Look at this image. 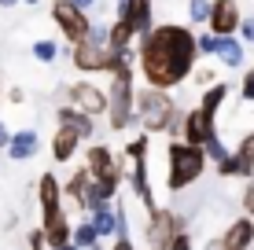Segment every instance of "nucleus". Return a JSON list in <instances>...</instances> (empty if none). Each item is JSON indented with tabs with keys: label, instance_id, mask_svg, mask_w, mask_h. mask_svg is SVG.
<instances>
[{
	"label": "nucleus",
	"instance_id": "obj_27",
	"mask_svg": "<svg viewBox=\"0 0 254 250\" xmlns=\"http://www.w3.org/2000/svg\"><path fill=\"white\" fill-rule=\"evenodd\" d=\"M188 15H191V22H206V15H210V0H191V4H188Z\"/></svg>",
	"mask_w": 254,
	"mask_h": 250
},
{
	"label": "nucleus",
	"instance_id": "obj_5",
	"mask_svg": "<svg viewBox=\"0 0 254 250\" xmlns=\"http://www.w3.org/2000/svg\"><path fill=\"white\" fill-rule=\"evenodd\" d=\"M166 162H170V180H166L170 192H185V188H191L199 177H203V169H206L203 148H191V144H181V140L170 144Z\"/></svg>",
	"mask_w": 254,
	"mask_h": 250
},
{
	"label": "nucleus",
	"instance_id": "obj_8",
	"mask_svg": "<svg viewBox=\"0 0 254 250\" xmlns=\"http://www.w3.org/2000/svg\"><path fill=\"white\" fill-rule=\"evenodd\" d=\"M126 158L133 162V192L136 199L147 206V213L155 210V192H151V180H147V133H140L136 140H129Z\"/></svg>",
	"mask_w": 254,
	"mask_h": 250
},
{
	"label": "nucleus",
	"instance_id": "obj_11",
	"mask_svg": "<svg viewBox=\"0 0 254 250\" xmlns=\"http://www.w3.org/2000/svg\"><path fill=\"white\" fill-rule=\"evenodd\" d=\"M85 173L92 180H107V177H122V158H115V151L103 148V144H92L89 154H85Z\"/></svg>",
	"mask_w": 254,
	"mask_h": 250
},
{
	"label": "nucleus",
	"instance_id": "obj_22",
	"mask_svg": "<svg viewBox=\"0 0 254 250\" xmlns=\"http://www.w3.org/2000/svg\"><path fill=\"white\" fill-rule=\"evenodd\" d=\"M74 151H77V136L66 133V129H59V133L52 136V158H56V162H70Z\"/></svg>",
	"mask_w": 254,
	"mask_h": 250
},
{
	"label": "nucleus",
	"instance_id": "obj_35",
	"mask_svg": "<svg viewBox=\"0 0 254 250\" xmlns=\"http://www.w3.org/2000/svg\"><path fill=\"white\" fill-rule=\"evenodd\" d=\"M203 250H225V247H221V239H206V247H203Z\"/></svg>",
	"mask_w": 254,
	"mask_h": 250
},
{
	"label": "nucleus",
	"instance_id": "obj_13",
	"mask_svg": "<svg viewBox=\"0 0 254 250\" xmlns=\"http://www.w3.org/2000/svg\"><path fill=\"white\" fill-rule=\"evenodd\" d=\"M214 133H217L214 122H210L206 114H199V107H195V110H185V114H181V144L203 148V144H206Z\"/></svg>",
	"mask_w": 254,
	"mask_h": 250
},
{
	"label": "nucleus",
	"instance_id": "obj_34",
	"mask_svg": "<svg viewBox=\"0 0 254 250\" xmlns=\"http://www.w3.org/2000/svg\"><path fill=\"white\" fill-rule=\"evenodd\" d=\"M7 100H11V103H22L26 92H22V89H11V92H7Z\"/></svg>",
	"mask_w": 254,
	"mask_h": 250
},
{
	"label": "nucleus",
	"instance_id": "obj_26",
	"mask_svg": "<svg viewBox=\"0 0 254 250\" xmlns=\"http://www.w3.org/2000/svg\"><path fill=\"white\" fill-rule=\"evenodd\" d=\"M56 55H59L56 41H37V45H33V59H37V63H52Z\"/></svg>",
	"mask_w": 254,
	"mask_h": 250
},
{
	"label": "nucleus",
	"instance_id": "obj_15",
	"mask_svg": "<svg viewBox=\"0 0 254 250\" xmlns=\"http://www.w3.org/2000/svg\"><path fill=\"white\" fill-rule=\"evenodd\" d=\"M63 192H66L77 206H81V210H96V206H100V199H96V188H92V177L85 173V169H77V173L66 180Z\"/></svg>",
	"mask_w": 254,
	"mask_h": 250
},
{
	"label": "nucleus",
	"instance_id": "obj_33",
	"mask_svg": "<svg viewBox=\"0 0 254 250\" xmlns=\"http://www.w3.org/2000/svg\"><path fill=\"white\" fill-rule=\"evenodd\" d=\"M7 140H11V133H7V125H4V122H0V151H4V148H7Z\"/></svg>",
	"mask_w": 254,
	"mask_h": 250
},
{
	"label": "nucleus",
	"instance_id": "obj_17",
	"mask_svg": "<svg viewBox=\"0 0 254 250\" xmlns=\"http://www.w3.org/2000/svg\"><path fill=\"white\" fill-rule=\"evenodd\" d=\"M251 243H254V221L251 217H236L229 225V232L221 236L225 250H251Z\"/></svg>",
	"mask_w": 254,
	"mask_h": 250
},
{
	"label": "nucleus",
	"instance_id": "obj_9",
	"mask_svg": "<svg viewBox=\"0 0 254 250\" xmlns=\"http://www.w3.org/2000/svg\"><path fill=\"white\" fill-rule=\"evenodd\" d=\"M52 19H56V26L63 30V37L70 41V45H81V41L89 37V30H92L89 15H85L81 7H74L70 0H56V7H52Z\"/></svg>",
	"mask_w": 254,
	"mask_h": 250
},
{
	"label": "nucleus",
	"instance_id": "obj_28",
	"mask_svg": "<svg viewBox=\"0 0 254 250\" xmlns=\"http://www.w3.org/2000/svg\"><path fill=\"white\" fill-rule=\"evenodd\" d=\"M236 30H240L243 45H251V41H254V15H240V26H236Z\"/></svg>",
	"mask_w": 254,
	"mask_h": 250
},
{
	"label": "nucleus",
	"instance_id": "obj_1",
	"mask_svg": "<svg viewBox=\"0 0 254 250\" xmlns=\"http://www.w3.org/2000/svg\"><path fill=\"white\" fill-rule=\"evenodd\" d=\"M195 33L188 26L166 22V26H151V30L140 37V74H144L147 89H173L185 77H191L195 70Z\"/></svg>",
	"mask_w": 254,
	"mask_h": 250
},
{
	"label": "nucleus",
	"instance_id": "obj_32",
	"mask_svg": "<svg viewBox=\"0 0 254 250\" xmlns=\"http://www.w3.org/2000/svg\"><path fill=\"white\" fill-rule=\"evenodd\" d=\"M111 250H136V247H133V239H115V247H111Z\"/></svg>",
	"mask_w": 254,
	"mask_h": 250
},
{
	"label": "nucleus",
	"instance_id": "obj_7",
	"mask_svg": "<svg viewBox=\"0 0 254 250\" xmlns=\"http://www.w3.org/2000/svg\"><path fill=\"white\" fill-rule=\"evenodd\" d=\"M122 59H129V51H111L107 45H96L85 37L81 45H74V66L81 74H100V70H115Z\"/></svg>",
	"mask_w": 254,
	"mask_h": 250
},
{
	"label": "nucleus",
	"instance_id": "obj_3",
	"mask_svg": "<svg viewBox=\"0 0 254 250\" xmlns=\"http://www.w3.org/2000/svg\"><path fill=\"white\" fill-rule=\"evenodd\" d=\"M133 118H140V125H144V133H170V125L181 118L177 103L170 100V92L162 89H144L133 96Z\"/></svg>",
	"mask_w": 254,
	"mask_h": 250
},
{
	"label": "nucleus",
	"instance_id": "obj_20",
	"mask_svg": "<svg viewBox=\"0 0 254 250\" xmlns=\"http://www.w3.org/2000/svg\"><path fill=\"white\" fill-rule=\"evenodd\" d=\"M229 89H232V85H221V81H217L214 89H206V92H203V100H199V114H206L210 122H214L217 110H221V103L229 100Z\"/></svg>",
	"mask_w": 254,
	"mask_h": 250
},
{
	"label": "nucleus",
	"instance_id": "obj_21",
	"mask_svg": "<svg viewBox=\"0 0 254 250\" xmlns=\"http://www.w3.org/2000/svg\"><path fill=\"white\" fill-rule=\"evenodd\" d=\"M89 228L96 232V239H100V236H115V210H111V202H100L92 210Z\"/></svg>",
	"mask_w": 254,
	"mask_h": 250
},
{
	"label": "nucleus",
	"instance_id": "obj_16",
	"mask_svg": "<svg viewBox=\"0 0 254 250\" xmlns=\"http://www.w3.org/2000/svg\"><path fill=\"white\" fill-rule=\"evenodd\" d=\"M59 129H66V133H74L77 140H92V133H96V122L92 118H85L81 110H74V107H59Z\"/></svg>",
	"mask_w": 254,
	"mask_h": 250
},
{
	"label": "nucleus",
	"instance_id": "obj_23",
	"mask_svg": "<svg viewBox=\"0 0 254 250\" xmlns=\"http://www.w3.org/2000/svg\"><path fill=\"white\" fill-rule=\"evenodd\" d=\"M70 243H74L77 250H89L92 243H100V239H96V232L89 228V221H85V225H77V228H70Z\"/></svg>",
	"mask_w": 254,
	"mask_h": 250
},
{
	"label": "nucleus",
	"instance_id": "obj_19",
	"mask_svg": "<svg viewBox=\"0 0 254 250\" xmlns=\"http://www.w3.org/2000/svg\"><path fill=\"white\" fill-rule=\"evenodd\" d=\"M210 55L221 59L225 66H240L243 63V41L240 37H214V48H210Z\"/></svg>",
	"mask_w": 254,
	"mask_h": 250
},
{
	"label": "nucleus",
	"instance_id": "obj_14",
	"mask_svg": "<svg viewBox=\"0 0 254 250\" xmlns=\"http://www.w3.org/2000/svg\"><path fill=\"white\" fill-rule=\"evenodd\" d=\"M118 19L133 30V37H144L151 30V0H126L118 7Z\"/></svg>",
	"mask_w": 254,
	"mask_h": 250
},
{
	"label": "nucleus",
	"instance_id": "obj_31",
	"mask_svg": "<svg viewBox=\"0 0 254 250\" xmlns=\"http://www.w3.org/2000/svg\"><path fill=\"white\" fill-rule=\"evenodd\" d=\"M166 250H191V239L185 236V232H181V236H177V239H173V243H170V247H166Z\"/></svg>",
	"mask_w": 254,
	"mask_h": 250
},
{
	"label": "nucleus",
	"instance_id": "obj_41",
	"mask_svg": "<svg viewBox=\"0 0 254 250\" xmlns=\"http://www.w3.org/2000/svg\"><path fill=\"white\" fill-rule=\"evenodd\" d=\"M122 4H126V0H118V7H122Z\"/></svg>",
	"mask_w": 254,
	"mask_h": 250
},
{
	"label": "nucleus",
	"instance_id": "obj_4",
	"mask_svg": "<svg viewBox=\"0 0 254 250\" xmlns=\"http://www.w3.org/2000/svg\"><path fill=\"white\" fill-rule=\"evenodd\" d=\"M133 55L122 59V63L111 70V85H107V114H111V129L122 133L129 122H133Z\"/></svg>",
	"mask_w": 254,
	"mask_h": 250
},
{
	"label": "nucleus",
	"instance_id": "obj_18",
	"mask_svg": "<svg viewBox=\"0 0 254 250\" xmlns=\"http://www.w3.org/2000/svg\"><path fill=\"white\" fill-rule=\"evenodd\" d=\"M7 158H15V162H26V158H33L37 154V133L33 129H22V133H11V140H7Z\"/></svg>",
	"mask_w": 254,
	"mask_h": 250
},
{
	"label": "nucleus",
	"instance_id": "obj_12",
	"mask_svg": "<svg viewBox=\"0 0 254 250\" xmlns=\"http://www.w3.org/2000/svg\"><path fill=\"white\" fill-rule=\"evenodd\" d=\"M214 37H236L240 26V4L236 0H210V15H206Z\"/></svg>",
	"mask_w": 254,
	"mask_h": 250
},
{
	"label": "nucleus",
	"instance_id": "obj_6",
	"mask_svg": "<svg viewBox=\"0 0 254 250\" xmlns=\"http://www.w3.org/2000/svg\"><path fill=\"white\" fill-rule=\"evenodd\" d=\"M181 232H185V221L173 210H166V206H155L144 225V243H147V250H166Z\"/></svg>",
	"mask_w": 254,
	"mask_h": 250
},
{
	"label": "nucleus",
	"instance_id": "obj_37",
	"mask_svg": "<svg viewBox=\"0 0 254 250\" xmlns=\"http://www.w3.org/2000/svg\"><path fill=\"white\" fill-rule=\"evenodd\" d=\"M15 4V0H0V7H11Z\"/></svg>",
	"mask_w": 254,
	"mask_h": 250
},
{
	"label": "nucleus",
	"instance_id": "obj_2",
	"mask_svg": "<svg viewBox=\"0 0 254 250\" xmlns=\"http://www.w3.org/2000/svg\"><path fill=\"white\" fill-rule=\"evenodd\" d=\"M37 199H41V236L48 250H59L70 243V221L63 213V188L52 173H41L37 180Z\"/></svg>",
	"mask_w": 254,
	"mask_h": 250
},
{
	"label": "nucleus",
	"instance_id": "obj_10",
	"mask_svg": "<svg viewBox=\"0 0 254 250\" xmlns=\"http://www.w3.org/2000/svg\"><path fill=\"white\" fill-rule=\"evenodd\" d=\"M66 92H70V107L81 110L85 118H100L103 110H107V92L89 85V81H74Z\"/></svg>",
	"mask_w": 254,
	"mask_h": 250
},
{
	"label": "nucleus",
	"instance_id": "obj_38",
	"mask_svg": "<svg viewBox=\"0 0 254 250\" xmlns=\"http://www.w3.org/2000/svg\"><path fill=\"white\" fill-rule=\"evenodd\" d=\"M59 250H77V247H74V243H66V247H59Z\"/></svg>",
	"mask_w": 254,
	"mask_h": 250
},
{
	"label": "nucleus",
	"instance_id": "obj_25",
	"mask_svg": "<svg viewBox=\"0 0 254 250\" xmlns=\"http://www.w3.org/2000/svg\"><path fill=\"white\" fill-rule=\"evenodd\" d=\"M232 154H236V158H240L243 166H247L251 173H254V133H247V136H243V140L236 144V151H232Z\"/></svg>",
	"mask_w": 254,
	"mask_h": 250
},
{
	"label": "nucleus",
	"instance_id": "obj_40",
	"mask_svg": "<svg viewBox=\"0 0 254 250\" xmlns=\"http://www.w3.org/2000/svg\"><path fill=\"white\" fill-rule=\"evenodd\" d=\"M26 4H37V0H26Z\"/></svg>",
	"mask_w": 254,
	"mask_h": 250
},
{
	"label": "nucleus",
	"instance_id": "obj_30",
	"mask_svg": "<svg viewBox=\"0 0 254 250\" xmlns=\"http://www.w3.org/2000/svg\"><path fill=\"white\" fill-rule=\"evenodd\" d=\"M243 210H247V217L254 221V180L243 188Z\"/></svg>",
	"mask_w": 254,
	"mask_h": 250
},
{
	"label": "nucleus",
	"instance_id": "obj_24",
	"mask_svg": "<svg viewBox=\"0 0 254 250\" xmlns=\"http://www.w3.org/2000/svg\"><path fill=\"white\" fill-rule=\"evenodd\" d=\"M203 154H206L210 162H214V166H221V162L229 158V148H225V144H221V136L214 133V136H210V140L203 144Z\"/></svg>",
	"mask_w": 254,
	"mask_h": 250
},
{
	"label": "nucleus",
	"instance_id": "obj_39",
	"mask_svg": "<svg viewBox=\"0 0 254 250\" xmlns=\"http://www.w3.org/2000/svg\"><path fill=\"white\" fill-rule=\"evenodd\" d=\"M89 250H100V243H92V247H89Z\"/></svg>",
	"mask_w": 254,
	"mask_h": 250
},
{
	"label": "nucleus",
	"instance_id": "obj_29",
	"mask_svg": "<svg viewBox=\"0 0 254 250\" xmlns=\"http://www.w3.org/2000/svg\"><path fill=\"white\" fill-rule=\"evenodd\" d=\"M240 96H243V100H254V66H251L247 74H243V85H240Z\"/></svg>",
	"mask_w": 254,
	"mask_h": 250
},
{
	"label": "nucleus",
	"instance_id": "obj_36",
	"mask_svg": "<svg viewBox=\"0 0 254 250\" xmlns=\"http://www.w3.org/2000/svg\"><path fill=\"white\" fill-rule=\"evenodd\" d=\"M70 4H74V7H81V11H85V7H92L96 0H70Z\"/></svg>",
	"mask_w": 254,
	"mask_h": 250
}]
</instances>
